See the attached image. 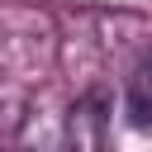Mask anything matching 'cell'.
<instances>
[{"label":"cell","instance_id":"obj_1","mask_svg":"<svg viewBox=\"0 0 152 152\" xmlns=\"http://www.w3.org/2000/svg\"><path fill=\"white\" fill-rule=\"evenodd\" d=\"M62 142L66 152H100L104 142V114H100V100H76L62 119Z\"/></svg>","mask_w":152,"mask_h":152},{"label":"cell","instance_id":"obj_2","mask_svg":"<svg viewBox=\"0 0 152 152\" xmlns=\"http://www.w3.org/2000/svg\"><path fill=\"white\" fill-rule=\"evenodd\" d=\"M128 119L138 128H152V48L128 71Z\"/></svg>","mask_w":152,"mask_h":152}]
</instances>
